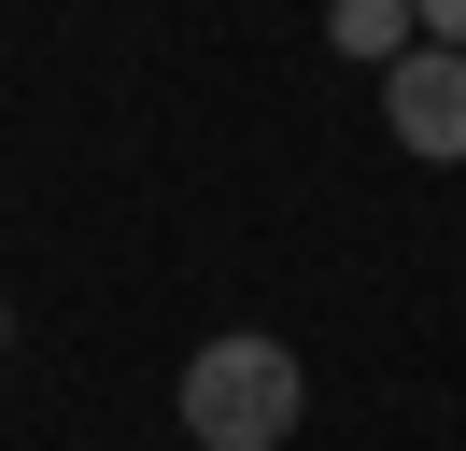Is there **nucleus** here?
Returning a JSON list of instances; mask_svg holds the SVG:
<instances>
[{
	"mask_svg": "<svg viewBox=\"0 0 466 451\" xmlns=\"http://www.w3.org/2000/svg\"><path fill=\"white\" fill-rule=\"evenodd\" d=\"M381 127H396L424 169H452L466 155V56L452 43H410L396 71H381Z\"/></svg>",
	"mask_w": 466,
	"mask_h": 451,
	"instance_id": "f03ea898",
	"label": "nucleus"
},
{
	"mask_svg": "<svg viewBox=\"0 0 466 451\" xmlns=\"http://www.w3.org/2000/svg\"><path fill=\"white\" fill-rule=\"evenodd\" d=\"M424 43H452V56H466V0H424Z\"/></svg>",
	"mask_w": 466,
	"mask_h": 451,
	"instance_id": "20e7f679",
	"label": "nucleus"
},
{
	"mask_svg": "<svg viewBox=\"0 0 466 451\" xmlns=\"http://www.w3.org/2000/svg\"><path fill=\"white\" fill-rule=\"evenodd\" d=\"M0 338H15V310H0Z\"/></svg>",
	"mask_w": 466,
	"mask_h": 451,
	"instance_id": "39448f33",
	"label": "nucleus"
},
{
	"mask_svg": "<svg viewBox=\"0 0 466 451\" xmlns=\"http://www.w3.org/2000/svg\"><path fill=\"white\" fill-rule=\"evenodd\" d=\"M297 409H311V381H297V353L268 325H227L184 353V437L198 451H283Z\"/></svg>",
	"mask_w": 466,
	"mask_h": 451,
	"instance_id": "f257e3e1",
	"label": "nucleus"
},
{
	"mask_svg": "<svg viewBox=\"0 0 466 451\" xmlns=\"http://www.w3.org/2000/svg\"><path fill=\"white\" fill-rule=\"evenodd\" d=\"M325 43H339L353 71H396V56L424 43V0H325Z\"/></svg>",
	"mask_w": 466,
	"mask_h": 451,
	"instance_id": "7ed1b4c3",
	"label": "nucleus"
}]
</instances>
